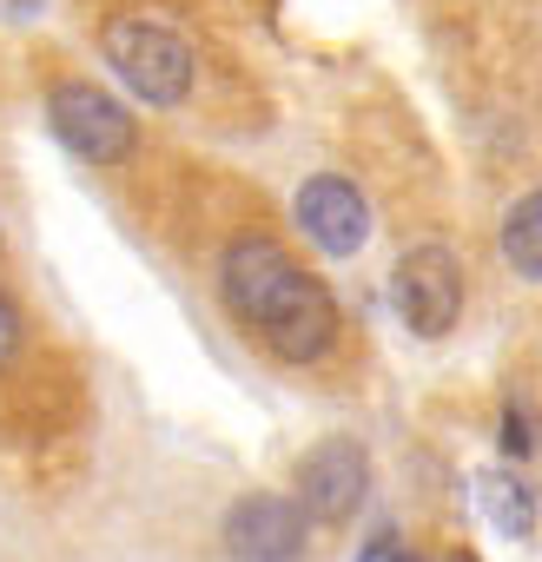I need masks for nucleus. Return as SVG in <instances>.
Returning a JSON list of instances; mask_svg holds the SVG:
<instances>
[{
  "label": "nucleus",
  "instance_id": "obj_2",
  "mask_svg": "<svg viewBox=\"0 0 542 562\" xmlns=\"http://www.w3.org/2000/svg\"><path fill=\"white\" fill-rule=\"evenodd\" d=\"M100 54H106V67L126 80V93L146 100V106H179V100L192 93V74H199L192 47H185L172 27L146 21V14H120V21H106Z\"/></svg>",
  "mask_w": 542,
  "mask_h": 562
},
{
  "label": "nucleus",
  "instance_id": "obj_12",
  "mask_svg": "<svg viewBox=\"0 0 542 562\" xmlns=\"http://www.w3.org/2000/svg\"><path fill=\"white\" fill-rule=\"evenodd\" d=\"M456 562H476V555H456Z\"/></svg>",
  "mask_w": 542,
  "mask_h": 562
},
{
  "label": "nucleus",
  "instance_id": "obj_5",
  "mask_svg": "<svg viewBox=\"0 0 542 562\" xmlns=\"http://www.w3.org/2000/svg\"><path fill=\"white\" fill-rule=\"evenodd\" d=\"M371 496V450L358 437H325L298 457V509L305 522H351Z\"/></svg>",
  "mask_w": 542,
  "mask_h": 562
},
{
  "label": "nucleus",
  "instance_id": "obj_4",
  "mask_svg": "<svg viewBox=\"0 0 542 562\" xmlns=\"http://www.w3.org/2000/svg\"><path fill=\"white\" fill-rule=\"evenodd\" d=\"M391 299H397V318L417 331V338H450L456 318H463V265L450 245H410L391 271Z\"/></svg>",
  "mask_w": 542,
  "mask_h": 562
},
{
  "label": "nucleus",
  "instance_id": "obj_9",
  "mask_svg": "<svg viewBox=\"0 0 542 562\" xmlns=\"http://www.w3.org/2000/svg\"><path fill=\"white\" fill-rule=\"evenodd\" d=\"M503 258L516 278H529V285H542V192H522L503 218Z\"/></svg>",
  "mask_w": 542,
  "mask_h": 562
},
{
  "label": "nucleus",
  "instance_id": "obj_3",
  "mask_svg": "<svg viewBox=\"0 0 542 562\" xmlns=\"http://www.w3.org/2000/svg\"><path fill=\"white\" fill-rule=\"evenodd\" d=\"M47 126L54 139L87 159V166H120L133 146H139V120L106 93V87H87V80H60L47 93Z\"/></svg>",
  "mask_w": 542,
  "mask_h": 562
},
{
  "label": "nucleus",
  "instance_id": "obj_8",
  "mask_svg": "<svg viewBox=\"0 0 542 562\" xmlns=\"http://www.w3.org/2000/svg\"><path fill=\"white\" fill-rule=\"evenodd\" d=\"M476 503H483V516L503 529V536H535V496H529V483L522 476H509V470H483L476 476Z\"/></svg>",
  "mask_w": 542,
  "mask_h": 562
},
{
  "label": "nucleus",
  "instance_id": "obj_7",
  "mask_svg": "<svg viewBox=\"0 0 542 562\" xmlns=\"http://www.w3.org/2000/svg\"><path fill=\"white\" fill-rule=\"evenodd\" d=\"M292 212H298L305 238H312L318 251H331V258H351V251H364V238H371V205H364V192H358L351 179H338V172L305 179Z\"/></svg>",
  "mask_w": 542,
  "mask_h": 562
},
{
  "label": "nucleus",
  "instance_id": "obj_1",
  "mask_svg": "<svg viewBox=\"0 0 542 562\" xmlns=\"http://www.w3.org/2000/svg\"><path fill=\"white\" fill-rule=\"evenodd\" d=\"M218 292H225L232 318L285 364H312L338 338V299L325 292V278H312L279 238H264V232H245V238L225 245Z\"/></svg>",
  "mask_w": 542,
  "mask_h": 562
},
{
  "label": "nucleus",
  "instance_id": "obj_11",
  "mask_svg": "<svg viewBox=\"0 0 542 562\" xmlns=\"http://www.w3.org/2000/svg\"><path fill=\"white\" fill-rule=\"evenodd\" d=\"M391 562H417V555H391Z\"/></svg>",
  "mask_w": 542,
  "mask_h": 562
},
{
  "label": "nucleus",
  "instance_id": "obj_10",
  "mask_svg": "<svg viewBox=\"0 0 542 562\" xmlns=\"http://www.w3.org/2000/svg\"><path fill=\"white\" fill-rule=\"evenodd\" d=\"M14 358H21V312L0 299V371H8Z\"/></svg>",
  "mask_w": 542,
  "mask_h": 562
},
{
  "label": "nucleus",
  "instance_id": "obj_6",
  "mask_svg": "<svg viewBox=\"0 0 542 562\" xmlns=\"http://www.w3.org/2000/svg\"><path fill=\"white\" fill-rule=\"evenodd\" d=\"M225 555L232 562H298L305 555V509L292 496L251 490L225 509Z\"/></svg>",
  "mask_w": 542,
  "mask_h": 562
}]
</instances>
